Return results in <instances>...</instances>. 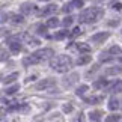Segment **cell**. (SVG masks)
I'll return each mask as SVG.
<instances>
[{
  "label": "cell",
  "instance_id": "1",
  "mask_svg": "<svg viewBox=\"0 0 122 122\" xmlns=\"http://www.w3.org/2000/svg\"><path fill=\"white\" fill-rule=\"evenodd\" d=\"M104 15V11L101 8H87L78 15V21L80 23H95Z\"/></svg>",
  "mask_w": 122,
  "mask_h": 122
},
{
  "label": "cell",
  "instance_id": "2",
  "mask_svg": "<svg viewBox=\"0 0 122 122\" xmlns=\"http://www.w3.org/2000/svg\"><path fill=\"white\" fill-rule=\"evenodd\" d=\"M71 66H72L71 57H69V56H65V54H60L56 59L51 60V68H53L56 72H68Z\"/></svg>",
  "mask_w": 122,
  "mask_h": 122
},
{
  "label": "cell",
  "instance_id": "3",
  "mask_svg": "<svg viewBox=\"0 0 122 122\" xmlns=\"http://www.w3.org/2000/svg\"><path fill=\"white\" fill-rule=\"evenodd\" d=\"M33 56H36L41 62L42 60H47V59H51L54 56V51L51 50V48H42V50H38V51H35Z\"/></svg>",
  "mask_w": 122,
  "mask_h": 122
},
{
  "label": "cell",
  "instance_id": "4",
  "mask_svg": "<svg viewBox=\"0 0 122 122\" xmlns=\"http://www.w3.org/2000/svg\"><path fill=\"white\" fill-rule=\"evenodd\" d=\"M53 86H56V80H54V78H45V80H41L35 87L38 89V91H42V89H50Z\"/></svg>",
  "mask_w": 122,
  "mask_h": 122
},
{
  "label": "cell",
  "instance_id": "5",
  "mask_svg": "<svg viewBox=\"0 0 122 122\" xmlns=\"http://www.w3.org/2000/svg\"><path fill=\"white\" fill-rule=\"evenodd\" d=\"M109 36L110 33L109 32H100V33H95V35H92V42H95V44H101V42H104L109 39Z\"/></svg>",
  "mask_w": 122,
  "mask_h": 122
},
{
  "label": "cell",
  "instance_id": "6",
  "mask_svg": "<svg viewBox=\"0 0 122 122\" xmlns=\"http://www.w3.org/2000/svg\"><path fill=\"white\" fill-rule=\"evenodd\" d=\"M20 11H21L23 15H29V14L35 12V6L32 3H23L21 6H20Z\"/></svg>",
  "mask_w": 122,
  "mask_h": 122
},
{
  "label": "cell",
  "instance_id": "7",
  "mask_svg": "<svg viewBox=\"0 0 122 122\" xmlns=\"http://www.w3.org/2000/svg\"><path fill=\"white\" fill-rule=\"evenodd\" d=\"M21 44L18 41H9V50H11V53L12 54H18L21 51Z\"/></svg>",
  "mask_w": 122,
  "mask_h": 122
},
{
  "label": "cell",
  "instance_id": "8",
  "mask_svg": "<svg viewBox=\"0 0 122 122\" xmlns=\"http://www.w3.org/2000/svg\"><path fill=\"white\" fill-rule=\"evenodd\" d=\"M77 78H78V74H77V72H72L71 76H68L66 78H65V86H66V87L72 86V84L77 81Z\"/></svg>",
  "mask_w": 122,
  "mask_h": 122
},
{
  "label": "cell",
  "instance_id": "9",
  "mask_svg": "<svg viewBox=\"0 0 122 122\" xmlns=\"http://www.w3.org/2000/svg\"><path fill=\"white\" fill-rule=\"evenodd\" d=\"M56 11H57V6H56V5H48V6H45L41 11V15L42 17H44V15H50V14H53Z\"/></svg>",
  "mask_w": 122,
  "mask_h": 122
},
{
  "label": "cell",
  "instance_id": "10",
  "mask_svg": "<svg viewBox=\"0 0 122 122\" xmlns=\"http://www.w3.org/2000/svg\"><path fill=\"white\" fill-rule=\"evenodd\" d=\"M39 62H41V60H39L38 57H36V56H33V54H32V56H27V57H24V60H23V63H24L26 66H27V65H35V63H39Z\"/></svg>",
  "mask_w": 122,
  "mask_h": 122
},
{
  "label": "cell",
  "instance_id": "11",
  "mask_svg": "<svg viewBox=\"0 0 122 122\" xmlns=\"http://www.w3.org/2000/svg\"><path fill=\"white\" fill-rule=\"evenodd\" d=\"M119 106H121V104H119V100H118L116 97H112L110 100H109V109H110V110H118Z\"/></svg>",
  "mask_w": 122,
  "mask_h": 122
},
{
  "label": "cell",
  "instance_id": "12",
  "mask_svg": "<svg viewBox=\"0 0 122 122\" xmlns=\"http://www.w3.org/2000/svg\"><path fill=\"white\" fill-rule=\"evenodd\" d=\"M101 116H102V113H101L100 110H93V112L89 113V119L93 121V122H100L101 121Z\"/></svg>",
  "mask_w": 122,
  "mask_h": 122
},
{
  "label": "cell",
  "instance_id": "13",
  "mask_svg": "<svg viewBox=\"0 0 122 122\" xmlns=\"http://www.w3.org/2000/svg\"><path fill=\"white\" fill-rule=\"evenodd\" d=\"M107 84H109V81H107L106 78H98L97 81H93V87L95 89H104Z\"/></svg>",
  "mask_w": 122,
  "mask_h": 122
},
{
  "label": "cell",
  "instance_id": "14",
  "mask_svg": "<svg viewBox=\"0 0 122 122\" xmlns=\"http://www.w3.org/2000/svg\"><path fill=\"white\" fill-rule=\"evenodd\" d=\"M18 78V72H12V74H9V76H6L3 78V83L5 84H9V83H14Z\"/></svg>",
  "mask_w": 122,
  "mask_h": 122
},
{
  "label": "cell",
  "instance_id": "15",
  "mask_svg": "<svg viewBox=\"0 0 122 122\" xmlns=\"http://www.w3.org/2000/svg\"><path fill=\"white\" fill-rule=\"evenodd\" d=\"M77 50L81 53H91V45L86 42H80V44H77Z\"/></svg>",
  "mask_w": 122,
  "mask_h": 122
},
{
  "label": "cell",
  "instance_id": "16",
  "mask_svg": "<svg viewBox=\"0 0 122 122\" xmlns=\"http://www.w3.org/2000/svg\"><path fill=\"white\" fill-rule=\"evenodd\" d=\"M60 24V21H59V18L57 17H51V18H48L47 20V27H57Z\"/></svg>",
  "mask_w": 122,
  "mask_h": 122
},
{
  "label": "cell",
  "instance_id": "17",
  "mask_svg": "<svg viewBox=\"0 0 122 122\" xmlns=\"http://www.w3.org/2000/svg\"><path fill=\"white\" fill-rule=\"evenodd\" d=\"M23 38H24L26 42H27V44H30V45H38V44H39V39H36V38H33V36H30L29 33H26Z\"/></svg>",
  "mask_w": 122,
  "mask_h": 122
},
{
  "label": "cell",
  "instance_id": "18",
  "mask_svg": "<svg viewBox=\"0 0 122 122\" xmlns=\"http://www.w3.org/2000/svg\"><path fill=\"white\" fill-rule=\"evenodd\" d=\"M107 76H118V74H122V66H115V68H109L107 69Z\"/></svg>",
  "mask_w": 122,
  "mask_h": 122
},
{
  "label": "cell",
  "instance_id": "19",
  "mask_svg": "<svg viewBox=\"0 0 122 122\" xmlns=\"http://www.w3.org/2000/svg\"><path fill=\"white\" fill-rule=\"evenodd\" d=\"M69 33H68V30H60V32H56V35H54V39H57V41H62L65 38H68Z\"/></svg>",
  "mask_w": 122,
  "mask_h": 122
},
{
  "label": "cell",
  "instance_id": "20",
  "mask_svg": "<svg viewBox=\"0 0 122 122\" xmlns=\"http://www.w3.org/2000/svg\"><path fill=\"white\" fill-rule=\"evenodd\" d=\"M87 91H89V86H87V84H81V86H78V87H77L76 93H77V97H83Z\"/></svg>",
  "mask_w": 122,
  "mask_h": 122
},
{
  "label": "cell",
  "instance_id": "21",
  "mask_svg": "<svg viewBox=\"0 0 122 122\" xmlns=\"http://www.w3.org/2000/svg\"><path fill=\"white\" fill-rule=\"evenodd\" d=\"M91 60H92L91 56H80L78 60H77V65H86V63L91 62Z\"/></svg>",
  "mask_w": 122,
  "mask_h": 122
},
{
  "label": "cell",
  "instance_id": "22",
  "mask_svg": "<svg viewBox=\"0 0 122 122\" xmlns=\"http://www.w3.org/2000/svg\"><path fill=\"white\" fill-rule=\"evenodd\" d=\"M18 91H20V84H14V86L8 87L6 91H5V93H6V95H12V93H15Z\"/></svg>",
  "mask_w": 122,
  "mask_h": 122
},
{
  "label": "cell",
  "instance_id": "23",
  "mask_svg": "<svg viewBox=\"0 0 122 122\" xmlns=\"http://www.w3.org/2000/svg\"><path fill=\"white\" fill-rule=\"evenodd\" d=\"M121 121V116L118 113H113V115H109L106 118V122H119Z\"/></svg>",
  "mask_w": 122,
  "mask_h": 122
},
{
  "label": "cell",
  "instance_id": "24",
  "mask_svg": "<svg viewBox=\"0 0 122 122\" xmlns=\"http://www.w3.org/2000/svg\"><path fill=\"white\" fill-rule=\"evenodd\" d=\"M11 21L15 23V24H21V23H24V17L23 15H11Z\"/></svg>",
  "mask_w": 122,
  "mask_h": 122
},
{
  "label": "cell",
  "instance_id": "25",
  "mask_svg": "<svg viewBox=\"0 0 122 122\" xmlns=\"http://www.w3.org/2000/svg\"><path fill=\"white\" fill-rule=\"evenodd\" d=\"M110 91H112V92H116V93H118V92H122V80L116 81V83L113 84V86H112Z\"/></svg>",
  "mask_w": 122,
  "mask_h": 122
},
{
  "label": "cell",
  "instance_id": "26",
  "mask_svg": "<svg viewBox=\"0 0 122 122\" xmlns=\"http://www.w3.org/2000/svg\"><path fill=\"white\" fill-rule=\"evenodd\" d=\"M102 100H104V97H92V98H87L86 102H89V104H97V102H101Z\"/></svg>",
  "mask_w": 122,
  "mask_h": 122
},
{
  "label": "cell",
  "instance_id": "27",
  "mask_svg": "<svg viewBox=\"0 0 122 122\" xmlns=\"http://www.w3.org/2000/svg\"><path fill=\"white\" fill-rule=\"evenodd\" d=\"M72 20H74V18L68 15V17H65V18H63V20H62V24H63L65 27H69V26H71V24H72Z\"/></svg>",
  "mask_w": 122,
  "mask_h": 122
},
{
  "label": "cell",
  "instance_id": "28",
  "mask_svg": "<svg viewBox=\"0 0 122 122\" xmlns=\"http://www.w3.org/2000/svg\"><path fill=\"white\" fill-rule=\"evenodd\" d=\"M119 53H121V47H118V45H113L109 50V54H112V56H116V54H119Z\"/></svg>",
  "mask_w": 122,
  "mask_h": 122
},
{
  "label": "cell",
  "instance_id": "29",
  "mask_svg": "<svg viewBox=\"0 0 122 122\" xmlns=\"http://www.w3.org/2000/svg\"><path fill=\"white\" fill-rule=\"evenodd\" d=\"M47 29H48V27L47 26H42V24H39L38 26V35H44V36H47Z\"/></svg>",
  "mask_w": 122,
  "mask_h": 122
},
{
  "label": "cell",
  "instance_id": "30",
  "mask_svg": "<svg viewBox=\"0 0 122 122\" xmlns=\"http://www.w3.org/2000/svg\"><path fill=\"white\" fill-rule=\"evenodd\" d=\"M112 59H113L112 56H107V54H104V53L100 54V60H101V62H110Z\"/></svg>",
  "mask_w": 122,
  "mask_h": 122
},
{
  "label": "cell",
  "instance_id": "31",
  "mask_svg": "<svg viewBox=\"0 0 122 122\" xmlns=\"http://www.w3.org/2000/svg\"><path fill=\"white\" fill-rule=\"evenodd\" d=\"M80 33H81V29H80V27H76V29L69 33V36H71V38H76V36H78Z\"/></svg>",
  "mask_w": 122,
  "mask_h": 122
},
{
  "label": "cell",
  "instance_id": "32",
  "mask_svg": "<svg viewBox=\"0 0 122 122\" xmlns=\"http://www.w3.org/2000/svg\"><path fill=\"white\" fill-rule=\"evenodd\" d=\"M72 9H74V6H72V5H71V3H66V5H65V6L62 8V11H63L65 14H68V12H71Z\"/></svg>",
  "mask_w": 122,
  "mask_h": 122
},
{
  "label": "cell",
  "instance_id": "33",
  "mask_svg": "<svg viewBox=\"0 0 122 122\" xmlns=\"http://www.w3.org/2000/svg\"><path fill=\"white\" fill-rule=\"evenodd\" d=\"M71 5H72L74 8H81L83 5H84V2H83V0H72Z\"/></svg>",
  "mask_w": 122,
  "mask_h": 122
},
{
  "label": "cell",
  "instance_id": "34",
  "mask_svg": "<svg viewBox=\"0 0 122 122\" xmlns=\"http://www.w3.org/2000/svg\"><path fill=\"white\" fill-rule=\"evenodd\" d=\"M63 112H65V113L72 112V106H71V104H65V106H63Z\"/></svg>",
  "mask_w": 122,
  "mask_h": 122
},
{
  "label": "cell",
  "instance_id": "35",
  "mask_svg": "<svg viewBox=\"0 0 122 122\" xmlns=\"http://www.w3.org/2000/svg\"><path fill=\"white\" fill-rule=\"evenodd\" d=\"M0 60H8V53L6 51H0Z\"/></svg>",
  "mask_w": 122,
  "mask_h": 122
},
{
  "label": "cell",
  "instance_id": "36",
  "mask_svg": "<svg viewBox=\"0 0 122 122\" xmlns=\"http://www.w3.org/2000/svg\"><path fill=\"white\" fill-rule=\"evenodd\" d=\"M109 24H110V26H118V24H119V20L116 18V20H113V21H109Z\"/></svg>",
  "mask_w": 122,
  "mask_h": 122
},
{
  "label": "cell",
  "instance_id": "37",
  "mask_svg": "<svg viewBox=\"0 0 122 122\" xmlns=\"http://www.w3.org/2000/svg\"><path fill=\"white\" fill-rule=\"evenodd\" d=\"M6 18H8L6 14H0V23H2V21H6Z\"/></svg>",
  "mask_w": 122,
  "mask_h": 122
},
{
  "label": "cell",
  "instance_id": "38",
  "mask_svg": "<svg viewBox=\"0 0 122 122\" xmlns=\"http://www.w3.org/2000/svg\"><path fill=\"white\" fill-rule=\"evenodd\" d=\"M113 9H122V3H115L113 5Z\"/></svg>",
  "mask_w": 122,
  "mask_h": 122
},
{
  "label": "cell",
  "instance_id": "39",
  "mask_svg": "<svg viewBox=\"0 0 122 122\" xmlns=\"http://www.w3.org/2000/svg\"><path fill=\"white\" fill-rule=\"evenodd\" d=\"M97 69H98V65H95V66H93V68H92V69H91V71H89L87 74H89V76H91V74H92V72H95Z\"/></svg>",
  "mask_w": 122,
  "mask_h": 122
},
{
  "label": "cell",
  "instance_id": "40",
  "mask_svg": "<svg viewBox=\"0 0 122 122\" xmlns=\"http://www.w3.org/2000/svg\"><path fill=\"white\" fill-rule=\"evenodd\" d=\"M118 60H119V62H121V63H122V57H118Z\"/></svg>",
  "mask_w": 122,
  "mask_h": 122
},
{
  "label": "cell",
  "instance_id": "41",
  "mask_svg": "<svg viewBox=\"0 0 122 122\" xmlns=\"http://www.w3.org/2000/svg\"><path fill=\"white\" fill-rule=\"evenodd\" d=\"M42 2H47V0H42Z\"/></svg>",
  "mask_w": 122,
  "mask_h": 122
}]
</instances>
